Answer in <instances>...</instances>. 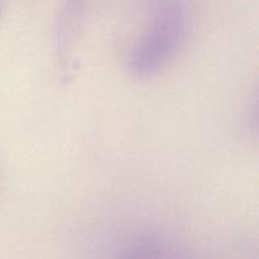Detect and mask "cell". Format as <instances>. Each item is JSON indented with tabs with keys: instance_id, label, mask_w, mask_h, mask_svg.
I'll use <instances>...</instances> for the list:
<instances>
[{
	"instance_id": "cell-1",
	"label": "cell",
	"mask_w": 259,
	"mask_h": 259,
	"mask_svg": "<svg viewBox=\"0 0 259 259\" xmlns=\"http://www.w3.org/2000/svg\"><path fill=\"white\" fill-rule=\"evenodd\" d=\"M189 32L185 0H157L143 33L128 56L131 72L139 78L157 75L177 55Z\"/></svg>"
},
{
	"instance_id": "cell-2",
	"label": "cell",
	"mask_w": 259,
	"mask_h": 259,
	"mask_svg": "<svg viewBox=\"0 0 259 259\" xmlns=\"http://www.w3.org/2000/svg\"><path fill=\"white\" fill-rule=\"evenodd\" d=\"M83 3L85 0H70L61 15L57 28H56V51L61 60L66 58V52L68 51L71 42L75 37L76 28H77L78 20L81 19L80 17L82 14Z\"/></svg>"
},
{
	"instance_id": "cell-3",
	"label": "cell",
	"mask_w": 259,
	"mask_h": 259,
	"mask_svg": "<svg viewBox=\"0 0 259 259\" xmlns=\"http://www.w3.org/2000/svg\"><path fill=\"white\" fill-rule=\"evenodd\" d=\"M2 2L3 0H0V9H2Z\"/></svg>"
}]
</instances>
